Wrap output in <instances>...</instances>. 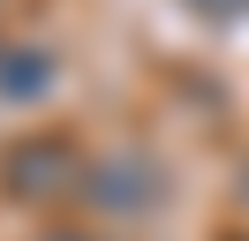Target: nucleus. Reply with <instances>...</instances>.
<instances>
[{"label":"nucleus","mask_w":249,"mask_h":241,"mask_svg":"<svg viewBox=\"0 0 249 241\" xmlns=\"http://www.w3.org/2000/svg\"><path fill=\"white\" fill-rule=\"evenodd\" d=\"M189 8H204V15H242L249 0H189Z\"/></svg>","instance_id":"1"}]
</instances>
